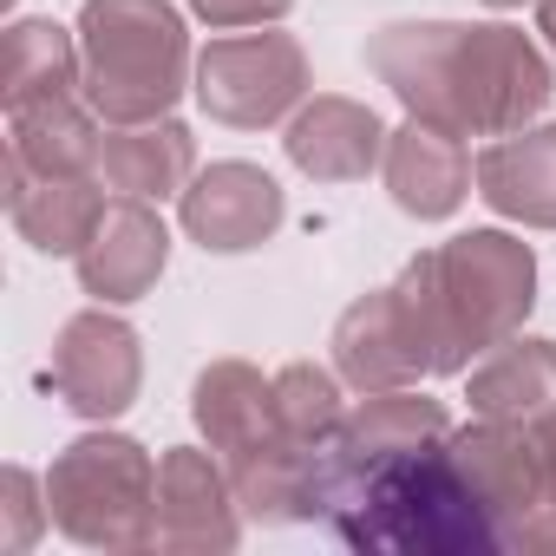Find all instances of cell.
<instances>
[{
    "mask_svg": "<svg viewBox=\"0 0 556 556\" xmlns=\"http://www.w3.org/2000/svg\"><path fill=\"white\" fill-rule=\"evenodd\" d=\"M0 497H8V504H0V510H8V536H0V543L21 556V549L40 543V523H53V510H47V484H40L27 465H8V471H0Z\"/></svg>",
    "mask_w": 556,
    "mask_h": 556,
    "instance_id": "23",
    "label": "cell"
},
{
    "mask_svg": "<svg viewBox=\"0 0 556 556\" xmlns=\"http://www.w3.org/2000/svg\"><path fill=\"white\" fill-rule=\"evenodd\" d=\"M484 8H523V0H484Z\"/></svg>",
    "mask_w": 556,
    "mask_h": 556,
    "instance_id": "27",
    "label": "cell"
},
{
    "mask_svg": "<svg viewBox=\"0 0 556 556\" xmlns=\"http://www.w3.org/2000/svg\"><path fill=\"white\" fill-rule=\"evenodd\" d=\"M478 197L523 229H556V125L491 138L478 151Z\"/></svg>",
    "mask_w": 556,
    "mask_h": 556,
    "instance_id": "17",
    "label": "cell"
},
{
    "mask_svg": "<svg viewBox=\"0 0 556 556\" xmlns=\"http://www.w3.org/2000/svg\"><path fill=\"white\" fill-rule=\"evenodd\" d=\"M289 8H295V0H190V14L210 21V27H223V34H236V27H268V21H282Z\"/></svg>",
    "mask_w": 556,
    "mask_h": 556,
    "instance_id": "24",
    "label": "cell"
},
{
    "mask_svg": "<svg viewBox=\"0 0 556 556\" xmlns=\"http://www.w3.org/2000/svg\"><path fill=\"white\" fill-rule=\"evenodd\" d=\"M177 223L203 255H249V249L275 242V229L289 223V197L262 164L223 157V164H210L184 184Z\"/></svg>",
    "mask_w": 556,
    "mask_h": 556,
    "instance_id": "11",
    "label": "cell"
},
{
    "mask_svg": "<svg viewBox=\"0 0 556 556\" xmlns=\"http://www.w3.org/2000/svg\"><path fill=\"white\" fill-rule=\"evenodd\" d=\"M536 439H543V517H549V549H556V419H543Z\"/></svg>",
    "mask_w": 556,
    "mask_h": 556,
    "instance_id": "25",
    "label": "cell"
},
{
    "mask_svg": "<svg viewBox=\"0 0 556 556\" xmlns=\"http://www.w3.org/2000/svg\"><path fill=\"white\" fill-rule=\"evenodd\" d=\"M86 105L105 125H151L197 79L190 27L170 0H86L79 8Z\"/></svg>",
    "mask_w": 556,
    "mask_h": 556,
    "instance_id": "5",
    "label": "cell"
},
{
    "mask_svg": "<svg viewBox=\"0 0 556 556\" xmlns=\"http://www.w3.org/2000/svg\"><path fill=\"white\" fill-rule=\"evenodd\" d=\"M197 177V138L177 118H151V125H112L105 151H99V184L118 197H184V184Z\"/></svg>",
    "mask_w": 556,
    "mask_h": 556,
    "instance_id": "19",
    "label": "cell"
},
{
    "mask_svg": "<svg viewBox=\"0 0 556 556\" xmlns=\"http://www.w3.org/2000/svg\"><path fill=\"white\" fill-rule=\"evenodd\" d=\"M380 170H387V197L419 223H445L478 184V164H471L465 138L445 131V125H426V118H406L387 138Z\"/></svg>",
    "mask_w": 556,
    "mask_h": 556,
    "instance_id": "15",
    "label": "cell"
},
{
    "mask_svg": "<svg viewBox=\"0 0 556 556\" xmlns=\"http://www.w3.org/2000/svg\"><path fill=\"white\" fill-rule=\"evenodd\" d=\"M151 497L157 465L125 432H86L47 471L53 530L79 549H151Z\"/></svg>",
    "mask_w": 556,
    "mask_h": 556,
    "instance_id": "6",
    "label": "cell"
},
{
    "mask_svg": "<svg viewBox=\"0 0 556 556\" xmlns=\"http://www.w3.org/2000/svg\"><path fill=\"white\" fill-rule=\"evenodd\" d=\"M86 92V53H79V27H60L47 14L14 21L8 47H0V105L21 112L40 99H79Z\"/></svg>",
    "mask_w": 556,
    "mask_h": 556,
    "instance_id": "20",
    "label": "cell"
},
{
    "mask_svg": "<svg viewBox=\"0 0 556 556\" xmlns=\"http://www.w3.org/2000/svg\"><path fill=\"white\" fill-rule=\"evenodd\" d=\"M275 413H282V432L315 458L334 426L348 419V400H341V374L315 367V361H289L282 374H275Z\"/></svg>",
    "mask_w": 556,
    "mask_h": 556,
    "instance_id": "22",
    "label": "cell"
},
{
    "mask_svg": "<svg viewBox=\"0 0 556 556\" xmlns=\"http://www.w3.org/2000/svg\"><path fill=\"white\" fill-rule=\"evenodd\" d=\"M73 262H79V289L92 302L131 308V302H144L157 289V275L170 262V229H164V216L144 197H118V203H105L92 242Z\"/></svg>",
    "mask_w": 556,
    "mask_h": 556,
    "instance_id": "13",
    "label": "cell"
},
{
    "mask_svg": "<svg viewBox=\"0 0 556 556\" xmlns=\"http://www.w3.org/2000/svg\"><path fill=\"white\" fill-rule=\"evenodd\" d=\"M242 497L229 484V465L197 445H170L157 458V497H151V549L170 556H223L242 543Z\"/></svg>",
    "mask_w": 556,
    "mask_h": 556,
    "instance_id": "10",
    "label": "cell"
},
{
    "mask_svg": "<svg viewBox=\"0 0 556 556\" xmlns=\"http://www.w3.org/2000/svg\"><path fill=\"white\" fill-rule=\"evenodd\" d=\"M536 34H543L549 53H556V0H536Z\"/></svg>",
    "mask_w": 556,
    "mask_h": 556,
    "instance_id": "26",
    "label": "cell"
},
{
    "mask_svg": "<svg viewBox=\"0 0 556 556\" xmlns=\"http://www.w3.org/2000/svg\"><path fill=\"white\" fill-rule=\"evenodd\" d=\"M452 458L478 504L491 510L504 556H556L549 549V517H543V439L523 419H478L452 426Z\"/></svg>",
    "mask_w": 556,
    "mask_h": 556,
    "instance_id": "8",
    "label": "cell"
},
{
    "mask_svg": "<svg viewBox=\"0 0 556 556\" xmlns=\"http://www.w3.org/2000/svg\"><path fill=\"white\" fill-rule=\"evenodd\" d=\"M8 216H14L21 242H34L40 255H79L105 216V197L92 177L8 164Z\"/></svg>",
    "mask_w": 556,
    "mask_h": 556,
    "instance_id": "16",
    "label": "cell"
},
{
    "mask_svg": "<svg viewBox=\"0 0 556 556\" xmlns=\"http://www.w3.org/2000/svg\"><path fill=\"white\" fill-rule=\"evenodd\" d=\"M302 517L361 556H504L452 458V413L413 387L367 393L308 458Z\"/></svg>",
    "mask_w": 556,
    "mask_h": 556,
    "instance_id": "1",
    "label": "cell"
},
{
    "mask_svg": "<svg viewBox=\"0 0 556 556\" xmlns=\"http://www.w3.org/2000/svg\"><path fill=\"white\" fill-rule=\"evenodd\" d=\"M53 393L79 413V419H125L138 406L144 387V341L125 315H112L105 302L79 308L60 334H53V367H47Z\"/></svg>",
    "mask_w": 556,
    "mask_h": 556,
    "instance_id": "9",
    "label": "cell"
},
{
    "mask_svg": "<svg viewBox=\"0 0 556 556\" xmlns=\"http://www.w3.org/2000/svg\"><path fill=\"white\" fill-rule=\"evenodd\" d=\"M308 53L295 34H229L197 53V105L229 125V131H262L282 125L289 112L308 105Z\"/></svg>",
    "mask_w": 556,
    "mask_h": 556,
    "instance_id": "7",
    "label": "cell"
},
{
    "mask_svg": "<svg viewBox=\"0 0 556 556\" xmlns=\"http://www.w3.org/2000/svg\"><path fill=\"white\" fill-rule=\"evenodd\" d=\"M400 295L426 328L432 380L471 374L478 354L523 334L536 308V255L510 229H465L400 268Z\"/></svg>",
    "mask_w": 556,
    "mask_h": 556,
    "instance_id": "3",
    "label": "cell"
},
{
    "mask_svg": "<svg viewBox=\"0 0 556 556\" xmlns=\"http://www.w3.org/2000/svg\"><path fill=\"white\" fill-rule=\"evenodd\" d=\"M105 118L79 99H40L8 112V164L27 170H66V177H99V151H105Z\"/></svg>",
    "mask_w": 556,
    "mask_h": 556,
    "instance_id": "21",
    "label": "cell"
},
{
    "mask_svg": "<svg viewBox=\"0 0 556 556\" xmlns=\"http://www.w3.org/2000/svg\"><path fill=\"white\" fill-rule=\"evenodd\" d=\"M387 125H380V112L374 105H361V99H348V92H315L295 118H289V131H282V151H289V164L302 170V177H315V184H361L380 157H387Z\"/></svg>",
    "mask_w": 556,
    "mask_h": 556,
    "instance_id": "14",
    "label": "cell"
},
{
    "mask_svg": "<svg viewBox=\"0 0 556 556\" xmlns=\"http://www.w3.org/2000/svg\"><path fill=\"white\" fill-rule=\"evenodd\" d=\"M190 419L210 439V452L229 465V484L255 523H308L302 517L308 452L282 432L275 374L249 361H210L190 387Z\"/></svg>",
    "mask_w": 556,
    "mask_h": 556,
    "instance_id": "4",
    "label": "cell"
},
{
    "mask_svg": "<svg viewBox=\"0 0 556 556\" xmlns=\"http://www.w3.org/2000/svg\"><path fill=\"white\" fill-rule=\"evenodd\" d=\"M334 374L354 393H387V387H419L432 380V348L419 315L406 308L400 282L361 295L341 321H334Z\"/></svg>",
    "mask_w": 556,
    "mask_h": 556,
    "instance_id": "12",
    "label": "cell"
},
{
    "mask_svg": "<svg viewBox=\"0 0 556 556\" xmlns=\"http://www.w3.org/2000/svg\"><path fill=\"white\" fill-rule=\"evenodd\" d=\"M367 66L406 118L458 138L523 131L556 99V66L543 47L504 21H387L367 40Z\"/></svg>",
    "mask_w": 556,
    "mask_h": 556,
    "instance_id": "2",
    "label": "cell"
},
{
    "mask_svg": "<svg viewBox=\"0 0 556 556\" xmlns=\"http://www.w3.org/2000/svg\"><path fill=\"white\" fill-rule=\"evenodd\" d=\"M465 400L478 419H523V426L556 419V341H536V334L497 341L491 354L471 361Z\"/></svg>",
    "mask_w": 556,
    "mask_h": 556,
    "instance_id": "18",
    "label": "cell"
}]
</instances>
